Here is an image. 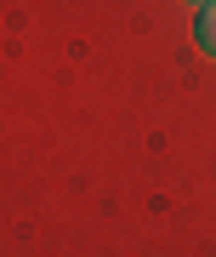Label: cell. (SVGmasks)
Masks as SVG:
<instances>
[{
    "label": "cell",
    "mask_w": 216,
    "mask_h": 257,
    "mask_svg": "<svg viewBox=\"0 0 216 257\" xmlns=\"http://www.w3.org/2000/svg\"><path fill=\"white\" fill-rule=\"evenodd\" d=\"M194 46L216 57V6H199V23H194Z\"/></svg>",
    "instance_id": "6da1fadb"
},
{
    "label": "cell",
    "mask_w": 216,
    "mask_h": 257,
    "mask_svg": "<svg viewBox=\"0 0 216 257\" xmlns=\"http://www.w3.org/2000/svg\"><path fill=\"white\" fill-rule=\"evenodd\" d=\"M188 6H216V0H188Z\"/></svg>",
    "instance_id": "7a4b0ae2"
}]
</instances>
